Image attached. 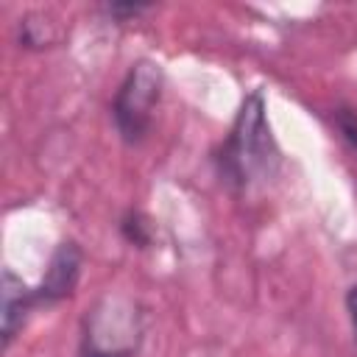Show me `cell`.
Masks as SVG:
<instances>
[{
    "instance_id": "6da1fadb",
    "label": "cell",
    "mask_w": 357,
    "mask_h": 357,
    "mask_svg": "<svg viewBox=\"0 0 357 357\" xmlns=\"http://www.w3.org/2000/svg\"><path fill=\"white\" fill-rule=\"evenodd\" d=\"M282 167V151L268 123L265 92L251 89L215 153V170L220 184L234 195H248L276 178Z\"/></svg>"
},
{
    "instance_id": "7a4b0ae2",
    "label": "cell",
    "mask_w": 357,
    "mask_h": 357,
    "mask_svg": "<svg viewBox=\"0 0 357 357\" xmlns=\"http://www.w3.org/2000/svg\"><path fill=\"white\" fill-rule=\"evenodd\" d=\"M142 337V307L128 296H103L84 315L78 357H137Z\"/></svg>"
},
{
    "instance_id": "3957f363",
    "label": "cell",
    "mask_w": 357,
    "mask_h": 357,
    "mask_svg": "<svg viewBox=\"0 0 357 357\" xmlns=\"http://www.w3.org/2000/svg\"><path fill=\"white\" fill-rule=\"evenodd\" d=\"M165 70L153 59H137L123 75L112 98V123L126 145H139L153 128V114L162 100Z\"/></svg>"
},
{
    "instance_id": "277c9868",
    "label": "cell",
    "mask_w": 357,
    "mask_h": 357,
    "mask_svg": "<svg viewBox=\"0 0 357 357\" xmlns=\"http://www.w3.org/2000/svg\"><path fill=\"white\" fill-rule=\"evenodd\" d=\"M81 268H84V251L75 240H61L56 245V251L50 254V262L45 268V276L36 287V301L39 307H56L64 298H70L78 287L81 279Z\"/></svg>"
},
{
    "instance_id": "5b68a950",
    "label": "cell",
    "mask_w": 357,
    "mask_h": 357,
    "mask_svg": "<svg viewBox=\"0 0 357 357\" xmlns=\"http://www.w3.org/2000/svg\"><path fill=\"white\" fill-rule=\"evenodd\" d=\"M0 312H3V349L14 343V337L22 332L28 315L39 307L36 287L25 284L22 276H17L11 268H3L0 273Z\"/></svg>"
},
{
    "instance_id": "8992f818",
    "label": "cell",
    "mask_w": 357,
    "mask_h": 357,
    "mask_svg": "<svg viewBox=\"0 0 357 357\" xmlns=\"http://www.w3.org/2000/svg\"><path fill=\"white\" fill-rule=\"evenodd\" d=\"M17 39L28 50H45V47H53L61 39V31H59V25L53 22L50 14L31 11V14L20 17V22H17Z\"/></svg>"
},
{
    "instance_id": "52a82bcc",
    "label": "cell",
    "mask_w": 357,
    "mask_h": 357,
    "mask_svg": "<svg viewBox=\"0 0 357 357\" xmlns=\"http://www.w3.org/2000/svg\"><path fill=\"white\" fill-rule=\"evenodd\" d=\"M120 237L131 245V248H151L153 245V220L142 212V209H126L120 223Z\"/></svg>"
},
{
    "instance_id": "ba28073f",
    "label": "cell",
    "mask_w": 357,
    "mask_h": 357,
    "mask_svg": "<svg viewBox=\"0 0 357 357\" xmlns=\"http://www.w3.org/2000/svg\"><path fill=\"white\" fill-rule=\"evenodd\" d=\"M329 120H332V128L340 137V142L357 156V109L349 103H337L332 109Z\"/></svg>"
},
{
    "instance_id": "9c48e42d",
    "label": "cell",
    "mask_w": 357,
    "mask_h": 357,
    "mask_svg": "<svg viewBox=\"0 0 357 357\" xmlns=\"http://www.w3.org/2000/svg\"><path fill=\"white\" fill-rule=\"evenodd\" d=\"M151 8H153L151 3H117V0H114V3H100V6H98V11H100L106 20L117 22V25L137 20V17L148 14Z\"/></svg>"
},
{
    "instance_id": "30bf717a",
    "label": "cell",
    "mask_w": 357,
    "mask_h": 357,
    "mask_svg": "<svg viewBox=\"0 0 357 357\" xmlns=\"http://www.w3.org/2000/svg\"><path fill=\"white\" fill-rule=\"evenodd\" d=\"M346 312H349V321H351V332H354V343H357V282L349 284L346 290Z\"/></svg>"
}]
</instances>
